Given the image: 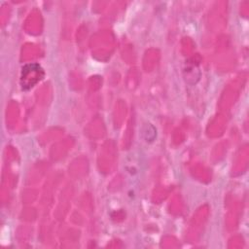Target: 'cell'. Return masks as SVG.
Instances as JSON below:
<instances>
[{
    "label": "cell",
    "instance_id": "obj_1",
    "mask_svg": "<svg viewBox=\"0 0 249 249\" xmlns=\"http://www.w3.org/2000/svg\"><path fill=\"white\" fill-rule=\"evenodd\" d=\"M44 70L37 63L26 64L22 67L20 76V85L23 90L33 88L38 82L44 78Z\"/></svg>",
    "mask_w": 249,
    "mask_h": 249
}]
</instances>
